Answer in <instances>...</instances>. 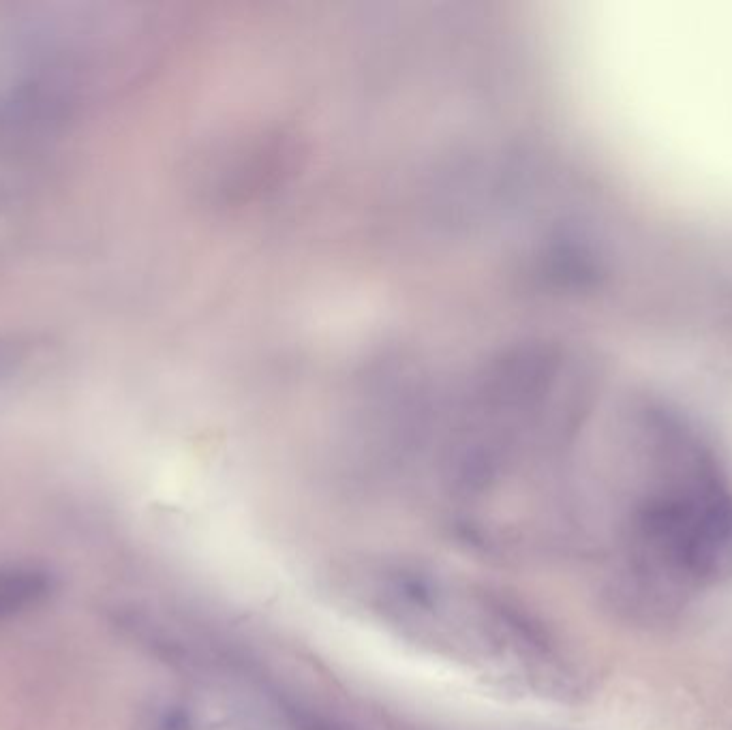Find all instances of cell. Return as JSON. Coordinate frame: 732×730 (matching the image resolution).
Instances as JSON below:
<instances>
[{
    "mask_svg": "<svg viewBox=\"0 0 732 730\" xmlns=\"http://www.w3.org/2000/svg\"><path fill=\"white\" fill-rule=\"evenodd\" d=\"M52 579L35 568L0 570V617L24 611L48 596Z\"/></svg>",
    "mask_w": 732,
    "mask_h": 730,
    "instance_id": "6da1fadb",
    "label": "cell"
}]
</instances>
